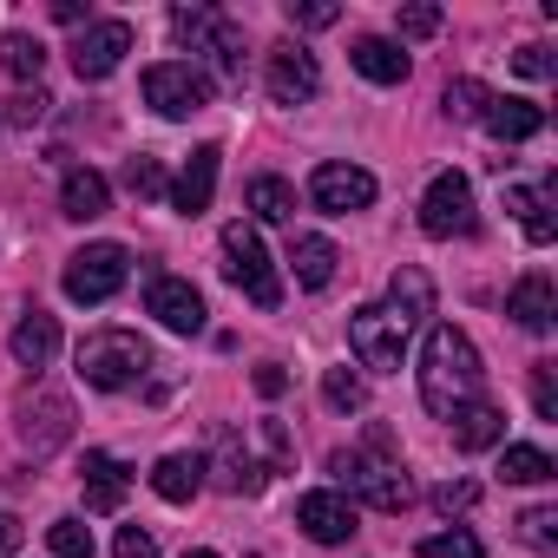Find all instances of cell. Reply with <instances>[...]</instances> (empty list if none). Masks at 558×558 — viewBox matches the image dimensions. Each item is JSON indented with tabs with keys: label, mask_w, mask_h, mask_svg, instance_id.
<instances>
[{
	"label": "cell",
	"mask_w": 558,
	"mask_h": 558,
	"mask_svg": "<svg viewBox=\"0 0 558 558\" xmlns=\"http://www.w3.org/2000/svg\"><path fill=\"white\" fill-rule=\"evenodd\" d=\"M47 106H53V99H47L40 86H21V93L8 99V119H14V125H40V119H47Z\"/></svg>",
	"instance_id": "obj_41"
},
{
	"label": "cell",
	"mask_w": 558,
	"mask_h": 558,
	"mask_svg": "<svg viewBox=\"0 0 558 558\" xmlns=\"http://www.w3.org/2000/svg\"><path fill=\"white\" fill-rule=\"evenodd\" d=\"M349 349H355V362H362V368L395 375V368H401V355H408V329H401L381 303H368V310H355V316H349Z\"/></svg>",
	"instance_id": "obj_8"
},
{
	"label": "cell",
	"mask_w": 558,
	"mask_h": 558,
	"mask_svg": "<svg viewBox=\"0 0 558 558\" xmlns=\"http://www.w3.org/2000/svg\"><path fill=\"white\" fill-rule=\"evenodd\" d=\"M250 210H256L263 223H290V217H296V191H290L283 178H250Z\"/></svg>",
	"instance_id": "obj_31"
},
{
	"label": "cell",
	"mask_w": 558,
	"mask_h": 558,
	"mask_svg": "<svg viewBox=\"0 0 558 558\" xmlns=\"http://www.w3.org/2000/svg\"><path fill=\"white\" fill-rule=\"evenodd\" d=\"M473 499H480V486H473V480H447V486L434 493V506H440V512H466Z\"/></svg>",
	"instance_id": "obj_44"
},
{
	"label": "cell",
	"mask_w": 558,
	"mask_h": 558,
	"mask_svg": "<svg viewBox=\"0 0 558 558\" xmlns=\"http://www.w3.org/2000/svg\"><path fill=\"white\" fill-rule=\"evenodd\" d=\"M519 538H525L532 551H551V545H558V506H532V512L519 519Z\"/></svg>",
	"instance_id": "obj_34"
},
{
	"label": "cell",
	"mask_w": 558,
	"mask_h": 558,
	"mask_svg": "<svg viewBox=\"0 0 558 558\" xmlns=\"http://www.w3.org/2000/svg\"><path fill=\"white\" fill-rule=\"evenodd\" d=\"M223 276L256 303V310H276L283 303V276H276V263H269V250H263V236L250 230V223H223Z\"/></svg>",
	"instance_id": "obj_4"
},
{
	"label": "cell",
	"mask_w": 558,
	"mask_h": 558,
	"mask_svg": "<svg viewBox=\"0 0 558 558\" xmlns=\"http://www.w3.org/2000/svg\"><path fill=\"white\" fill-rule=\"evenodd\" d=\"M421 558H486V551L473 532H434V538H421Z\"/></svg>",
	"instance_id": "obj_36"
},
{
	"label": "cell",
	"mask_w": 558,
	"mask_h": 558,
	"mask_svg": "<svg viewBox=\"0 0 558 558\" xmlns=\"http://www.w3.org/2000/svg\"><path fill=\"white\" fill-rule=\"evenodd\" d=\"M323 401H329L336 414H362V408H368V388H362V375L329 368V375H323Z\"/></svg>",
	"instance_id": "obj_32"
},
{
	"label": "cell",
	"mask_w": 558,
	"mask_h": 558,
	"mask_svg": "<svg viewBox=\"0 0 558 558\" xmlns=\"http://www.w3.org/2000/svg\"><path fill=\"white\" fill-rule=\"evenodd\" d=\"M480 349L453 329V323H440V329H427V349H421V401H427V414H453V408H466V401H480Z\"/></svg>",
	"instance_id": "obj_1"
},
{
	"label": "cell",
	"mask_w": 558,
	"mask_h": 558,
	"mask_svg": "<svg viewBox=\"0 0 558 558\" xmlns=\"http://www.w3.org/2000/svg\"><path fill=\"white\" fill-rule=\"evenodd\" d=\"M506 316L519 323V329H532V336H545L551 323H558V283L545 269H532V276H519L512 283V296H506Z\"/></svg>",
	"instance_id": "obj_18"
},
{
	"label": "cell",
	"mask_w": 558,
	"mask_h": 558,
	"mask_svg": "<svg viewBox=\"0 0 558 558\" xmlns=\"http://www.w3.org/2000/svg\"><path fill=\"white\" fill-rule=\"evenodd\" d=\"M14 414H21V447H27L34 460L60 453V447L73 440V401H66V395H53V388L27 395V401H21Z\"/></svg>",
	"instance_id": "obj_11"
},
{
	"label": "cell",
	"mask_w": 558,
	"mask_h": 558,
	"mask_svg": "<svg viewBox=\"0 0 558 558\" xmlns=\"http://www.w3.org/2000/svg\"><path fill=\"white\" fill-rule=\"evenodd\" d=\"M125 191L132 197H165V165L158 158H132L125 165Z\"/></svg>",
	"instance_id": "obj_37"
},
{
	"label": "cell",
	"mask_w": 558,
	"mask_h": 558,
	"mask_svg": "<svg viewBox=\"0 0 558 558\" xmlns=\"http://www.w3.org/2000/svg\"><path fill=\"white\" fill-rule=\"evenodd\" d=\"M145 106L158 119H191L210 106V73H197L191 60H158L145 66Z\"/></svg>",
	"instance_id": "obj_7"
},
{
	"label": "cell",
	"mask_w": 558,
	"mask_h": 558,
	"mask_svg": "<svg viewBox=\"0 0 558 558\" xmlns=\"http://www.w3.org/2000/svg\"><path fill=\"white\" fill-rule=\"evenodd\" d=\"M283 388H290V375L276 368V362H263V368H256V395H263V401H276Z\"/></svg>",
	"instance_id": "obj_46"
},
{
	"label": "cell",
	"mask_w": 558,
	"mask_h": 558,
	"mask_svg": "<svg viewBox=\"0 0 558 558\" xmlns=\"http://www.w3.org/2000/svg\"><path fill=\"white\" fill-rule=\"evenodd\" d=\"M329 473L342 480V493L368 499L375 512H401V506L414 499V486H408V473H401V460H395V434H388V427H368V447L329 453Z\"/></svg>",
	"instance_id": "obj_2"
},
{
	"label": "cell",
	"mask_w": 558,
	"mask_h": 558,
	"mask_svg": "<svg viewBox=\"0 0 558 558\" xmlns=\"http://www.w3.org/2000/svg\"><path fill=\"white\" fill-rule=\"evenodd\" d=\"M171 27H178V40L191 47V53H204L210 66H217V80H243V34L223 21V14H210V8H178L171 14Z\"/></svg>",
	"instance_id": "obj_5"
},
{
	"label": "cell",
	"mask_w": 558,
	"mask_h": 558,
	"mask_svg": "<svg viewBox=\"0 0 558 558\" xmlns=\"http://www.w3.org/2000/svg\"><path fill=\"white\" fill-rule=\"evenodd\" d=\"M551 473H558V466H551L545 447H506V453H499V480H506V486H545Z\"/></svg>",
	"instance_id": "obj_29"
},
{
	"label": "cell",
	"mask_w": 558,
	"mask_h": 558,
	"mask_svg": "<svg viewBox=\"0 0 558 558\" xmlns=\"http://www.w3.org/2000/svg\"><path fill=\"white\" fill-rule=\"evenodd\" d=\"M310 197H316V210L349 217V210H368V204H375V178H368L362 165H316Z\"/></svg>",
	"instance_id": "obj_13"
},
{
	"label": "cell",
	"mask_w": 558,
	"mask_h": 558,
	"mask_svg": "<svg viewBox=\"0 0 558 558\" xmlns=\"http://www.w3.org/2000/svg\"><path fill=\"white\" fill-rule=\"evenodd\" d=\"M47 545H53V558H93V532L80 519H53L47 525Z\"/></svg>",
	"instance_id": "obj_33"
},
{
	"label": "cell",
	"mask_w": 558,
	"mask_h": 558,
	"mask_svg": "<svg viewBox=\"0 0 558 558\" xmlns=\"http://www.w3.org/2000/svg\"><path fill=\"white\" fill-rule=\"evenodd\" d=\"M263 447H269V473H283V466H290V453H296V447H290V434H283V421H263Z\"/></svg>",
	"instance_id": "obj_43"
},
{
	"label": "cell",
	"mask_w": 558,
	"mask_h": 558,
	"mask_svg": "<svg viewBox=\"0 0 558 558\" xmlns=\"http://www.w3.org/2000/svg\"><path fill=\"white\" fill-rule=\"evenodd\" d=\"M125 276H132V256H125V243H86L73 263H66V276H60V283H66V296L73 303H112L119 290H125Z\"/></svg>",
	"instance_id": "obj_6"
},
{
	"label": "cell",
	"mask_w": 558,
	"mask_h": 558,
	"mask_svg": "<svg viewBox=\"0 0 558 558\" xmlns=\"http://www.w3.org/2000/svg\"><path fill=\"white\" fill-rule=\"evenodd\" d=\"M217 165H223L217 145H197V151H191L184 178L171 184V204H178L184 217H204V210H210V197H217Z\"/></svg>",
	"instance_id": "obj_19"
},
{
	"label": "cell",
	"mask_w": 558,
	"mask_h": 558,
	"mask_svg": "<svg viewBox=\"0 0 558 558\" xmlns=\"http://www.w3.org/2000/svg\"><path fill=\"white\" fill-rule=\"evenodd\" d=\"M349 60H355V73L375 80V86H401V80H408V53H401V40H388V34H362V40L349 47Z\"/></svg>",
	"instance_id": "obj_21"
},
{
	"label": "cell",
	"mask_w": 558,
	"mask_h": 558,
	"mask_svg": "<svg viewBox=\"0 0 558 558\" xmlns=\"http://www.w3.org/2000/svg\"><path fill=\"white\" fill-rule=\"evenodd\" d=\"M512 66H519L525 80H551V53H545V47H519V53H512Z\"/></svg>",
	"instance_id": "obj_45"
},
{
	"label": "cell",
	"mask_w": 558,
	"mask_h": 558,
	"mask_svg": "<svg viewBox=\"0 0 558 558\" xmlns=\"http://www.w3.org/2000/svg\"><path fill=\"white\" fill-rule=\"evenodd\" d=\"M197 486H204V460H197V453H165V460L151 466V493L171 499V506L197 499Z\"/></svg>",
	"instance_id": "obj_28"
},
{
	"label": "cell",
	"mask_w": 558,
	"mask_h": 558,
	"mask_svg": "<svg viewBox=\"0 0 558 558\" xmlns=\"http://www.w3.org/2000/svg\"><path fill=\"white\" fill-rule=\"evenodd\" d=\"M204 473H210L223 493H263V480H269V466L250 460V447L236 440V427H217V453H210Z\"/></svg>",
	"instance_id": "obj_17"
},
{
	"label": "cell",
	"mask_w": 558,
	"mask_h": 558,
	"mask_svg": "<svg viewBox=\"0 0 558 558\" xmlns=\"http://www.w3.org/2000/svg\"><path fill=\"white\" fill-rule=\"evenodd\" d=\"M336 263H342V256H336L329 236H296V243H290V269H296L303 290H329V283H336Z\"/></svg>",
	"instance_id": "obj_27"
},
{
	"label": "cell",
	"mask_w": 558,
	"mask_h": 558,
	"mask_svg": "<svg viewBox=\"0 0 558 558\" xmlns=\"http://www.w3.org/2000/svg\"><path fill=\"white\" fill-rule=\"evenodd\" d=\"M8 349H14V362H21V368H47V362L60 355V323H53V316H40V310H27V316L14 323Z\"/></svg>",
	"instance_id": "obj_23"
},
{
	"label": "cell",
	"mask_w": 558,
	"mask_h": 558,
	"mask_svg": "<svg viewBox=\"0 0 558 558\" xmlns=\"http://www.w3.org/2000/svg\"><path fill=\"white\" fill-rule=\"evenodd\" d=\"M14 545H21V519H14V512H0V558H8Z\"/></svg>",
	"instance_id": "obj_47"
},
{
	"label": "cell",
	"mask_w": 558,
	"mask_h": 558,
	"mask_svg": "<svg viewBox=\"0 0 558 558\" xmlns=\"http://www.w3.org/2000/svg\"><path fill=\"white\" fill-rule=\"evenodd\" d=\"M486 99H493V93H486L480 80H453V86H447V112H453V119H486Z\"/></svg>",
	"instance_id": "obj_35"
},
{
	"label": "cell",
	"mask_w": 558,
	"mask_h": 558,
	"mask_svg": "<svg viewBox=\"0 0 558 558\" xmlns=\"http://www.w3.org/2000/svg\"><path fill=\"white\" fill-rule=\"evenodd\" d=\"M184 558H217V551H184Z\"/></svg>",
	"instance_id": "obj_48"
},
{
	"label": "cell",
	"mask_w": 558,
	"mask_h": 558,
	"mask_svg": "<svg viewBox=\"0 0 558 558\" xmlns=\"http://www.w3.org/2000/svg\"><path fill=\"white\" fill-rule=\"evenodd\" d=\"M473 184H466V171H440L434 184H427V197H421V230L427 236H473Z\"/></svg>",
	"instance_id": "obj_10"
},
{
	"label": "cell",
	"mask_w": 558,
	"mask_h": 558,
	"mask_svg": "<svg viewBox=\"0 0 558 558\" xmlns=\"http://www.w3.org/2000/svg\"><path fill=\"white\" fill-rule=\"evenodd\" d=\"M263 86H269L276 106H310L323 93V66H316V53L303 40H283V47H269V60H263Z\"/></svg>",
	"instance_id": "obj_9"
},
{
	"label": "cell",
	"mask_w": 558,
	"mask_h": 558,
	"mask_svg": "<svg viewBox=\"0 0 558 558\" xmlns=\"http://www.w3.org/2000/svg\"><path fill=\"white\" fill-rule=\"evenodd\" d=\"M493 138H506V145H519V138H538L545 132V112L532 106V99H486V119H480Z\"/></svg>",
	"instance_id": "obj_26"
},
{
	"label": "cell",
	"mask_w": 558,
	"mask_h": 558,
	"mask_svg": "<svg viewBox=\"0 0 558 558\" xmlns=\"http://www.w3.org/2000/svg\"><path fill=\"white\" fill-rule=\"evenodd\" d=\"M447 427H453V447H460V453H486V447L506 440V414H499L493 401H466V408H453Z\"/></svg>",
	"instance_id": "obj_20"
},
{
	"label": "cell",
	"mask_w": 558,
	"mask_h": 558,
	"mask_svg": "<svg viewBox=\"0 0 558 558\" xmlns=\"http://www.w3.org/2000/svg\"><path fill=\"white\" fill-rule=\"evenodd\" d=\"M296 525L316 545H349L355 538V499L349 493H303L296 499Z\"/></svg>",
	"instance_id": "obj_14"
},
{
	"label": "cell",
	"mask_w": 558,
	"mask_h": 558,
	"mask_svg": "<svg viewBox=\"0 0 558 558\" xmlns=\"http://www.w3.org/2000/svg\"><path fill=\"white\" fill-rule=\"evenodd\" d=\"M0 66H8V73H14L21 86H40V66H47V47H40L34 34H21V27H14L8 40H0Z\"/></svg>",
	"instance_id": "obj_30"
},
{
	"label": "cell",
	"mask_w": 558,
	"mask_h": 558,
	"mask_svg": "<svg viewBox=\"0 0 558 558\" xmlns=\"http://www.w3.org/2000/svg\"><path fill=\"white\" fill-rule=\"evenodd\" d=\"M506 210L519 217V230H525L538 250L558 236V217H551V191H538V184H506Z\"/></svg>",
	"instance_id": "obj_25"
},
{
	"label": "cell",
	"mask_w": 558,
	"mask_h": 558,
	"mask_svg": "<svg viewBox=\"0 0 558 558\" xmlns=\"http://www.w3.org/2000/svg\"><path fill=\"white\" fill-rule=\"evenodd\" d=\"M112 558H158V538H151L145 525H119V538H112Z\"/></svg>",
	"instance_id": "obj_42"
},
{
	"label": "cell",
	"mask_w": 558,
	"mask_h": 558,
	"mask_svg": "<svg viewBox=\"0 0 558 558\" xmlns=\"http://www.w3.org/2000/svg\"><path fill=\"white\" fill-rule=\"evenodd\" d=\"M395 27H401V40H427V34H440V8H427V0L421 8H401Z\"/></svg>",
	"instance_id": "obj_40"
},
{
	"label": "cell",
	"mask_w": 558,
	"mask_h": 558,
	"mask_svg": "<svg viewBox=\"0 0 558 558\" xmlns=\"http://www.w3.org/2000/svg\"><path fill=\"white\" fill-rule=\"evenodd\" d=\"M125 53H132V27L125 21H86V34L73 40V73L80 80H112Z\"/></svg>",
	"instance_id": "obj_12"
},
{
	"label": "cell",
	"mask_w": 558,
	"mask_h": 558,
	"mask_svg": "<svg viewBox=\"0 0 558 558\" xmlns=\"http://www.w3.org/2000/svg\"><path fill=\"white\" fill-rule=\"evenodd\" d=\"M106 210H112V184H106L99 171H66V184H60V217L93 223V217H106Z\"/></svg>",
	"instance_id": "obj_24"
},
{
	"label": "cell",
	"mask_w": 558,
	"mask_h": 558,
	"mask_svg": "<svg viewBox=\"0 0 558 558\" xmlns=\"http://www.w3.org/2000/svg\"><path fill=\"white\" fill-rule=\"evenodd\" d=\"M145 310H151L171 336H197V329H204V296L184 283V276H151Z\"/></svg>",
	"instance_id": "obj_15"
},
{
	"label": "cell",
	"mask_w": 558,
	"mask_h": 558,
	"mask_svg": "<svg viewBox=\"0 0 558 558\" xmlns=\"http://www.w3.org/2000/svg\"><path fill=\"white\" fill-rule=\"evenodd\" d=\"M290 27H336L342 21V8H336V0H290Z\"/></svg>",
	"instance_id": "obj_39"
},
{
	"label": "cell",
	"mask_w": 558,
	"mask_h": 558,
	"mask_svg": "<svg viewBox=\"0 0 558 558\" xmlns=\"http://www.w3.org/2000/svg\"><path fill=\"white\" fill-rule=\"evenodd\" d=\"M80 486H86V506H93V512H119V506H125V493H132V473H125L112 453H86Z\"/></svg>",
	"instance_id": "obj_22"
},
{
	"label": "cell",
	"mask_w": 558,
	"mask_h": 558,
	"mask_svg": "<svg viewBox=\"0 0 558 558\" xmlns=\"http://www.w3.org/2000/svg\"><path fill=\"white\" fill-rule=\"evenodd\" d=\"M145 368H151V349H145L132 329H99V336L80 342V375H86V388L119 395V388H132Z\"/></svg>",
	"instance_id": "obj_3"
},
{
	"label": "cell",
	"mask_w": 558,
	"mask_h": 558,
	"mask_svg": "<svg viewBox=\"0 0 558 558\" xmlns=\"http://www.w3.org/2000/svg\"><path fill=\"white\" fill-rule=\"evenodd\" d=\"M381 310H388V316L414 336V329L434 316V276H427L421 263H401V269L388 276V303H381Z\"/></svg>",
	"instance_id": "obj_16"
},
{
	"label": "cell",
	"mask_w": 558,
	"mask_h": 558,
	"mask_svg": "<svg viewBox=\"0 0 558 558\" xmlns=\"http://www.w3.org/2000/svg\"><path fill=\"white\" fill-rule=\"evenodd\" d=\"M532 408H538V421H558V362L532 368Z\"/></svg>",
	"instance_id": "obj_38"
}]
</instances>
